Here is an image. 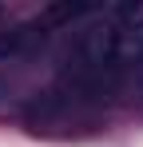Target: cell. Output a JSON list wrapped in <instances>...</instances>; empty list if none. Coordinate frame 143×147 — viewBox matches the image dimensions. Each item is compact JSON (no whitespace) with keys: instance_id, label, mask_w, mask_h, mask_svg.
I'll list each match as a JSON object with an SVG mask.
<instances>
[{"instance_id":"4","label":"cell","mask_w":143,"mask_h":147,"mask_svg":"<svg viewBox=\"0 0 143 147\" xmlns=\"http://www.w3.org/2000/svg\"><path fill=\"white\" fill-rule=\"evenodd\" d=\"M135 76H139V88H143V64H139V68H135Z\"/></svg>"},{"instance_id":"1","label":"cell","mask_w":143,"mask_h":147,"mask_svg":"<svg viewBox=\"0 0 143 147\" xmlns=\"http://www.w3.org/2000/svg\"><path fill=\"white\" fill-rule=\"evenodd\" d=\"M48 40V24L44 20H28V24H8L0 28V64L24 60L32 52H40Z\"/></svg>"},{"instance_id":"3","label":"cell","mask_w":143,"mask_h":147,"mask_svg":"<svg viewBox=\"0 0 143 147\" xmlns=\"http://www.w3.org/2000/svg\"><path fill=\"white\" fill-rule=\"evenodd\" d=\"M0 103H8V84L0 80Z\"/></svg>"},{"instance_id":"2","label":"cell","mask_w":143,"mask_h":147,"mask_svg":"<svg viewBox=\"0 0 143 147\" xmlns=\"http://www.w3.org/2000/svg\"><path fill=\"white\" fill-rule=\"evenodd\" d=\"M95 8L92 4H48L44 8V24H72V20H84V16H92Z\"/></svg>"}]
</instances>
